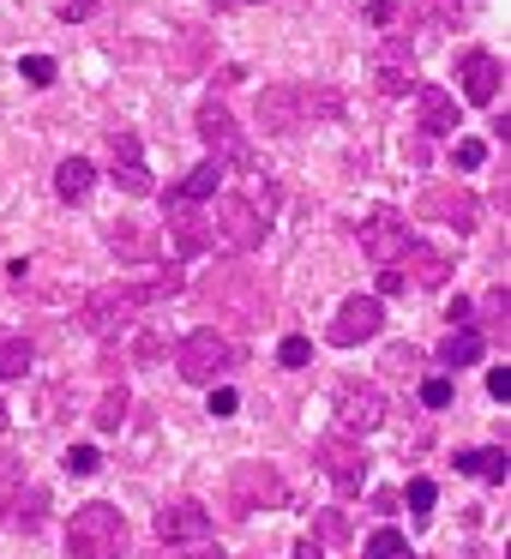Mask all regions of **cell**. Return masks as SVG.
Segmentation results:
<instances>
[{
  "instance_id": "cell-37",
  "label": "cell",
  "mask_w": 511,
  "mask_h": 559,
  "mask_svg": "<svg viewBox=\"0 0 511 559\" xmlns=\"http://www.w3.org/2000/svg\"><path fill=\"white\" fill-rule=\"evenodd\" d=\"M277 361L283 367H307V361H313V343H307V337H283L277 343Z\"/></svg>"
},
{
  "instance_id": "cell-47",
  "label": "cell",
  "mask_w": 511,
  "mask_h": 559,
  "mask_svg": "<svg viewBox=\"0 0 511 559\" xmlns=\"http://www.w3.org/2000/svg\"><path fill=\"white\" fill-rule=\"evenodd\" d=\"M163 355V337H139V361H157Z\"/></svg>"
},
{
  "instance_id": "cell-1",
  "label": "cell",
  "mask_w": 511,
  "mask_h": 559,
  "mask_svg": "<svg viewBox=\"0 0 511 559\" xmlns=\"http://www.w3.org/2000/svg\"><path fill=\"white\" fill-rule=\"evenodd\" d=\"M169 295H181V271H151V277H121V283H103V289L85 295V307H79V325L91 331V337H115V331H127L145 307L169 301Z\"/></svg>"
},
{
  "instance_id": "cell-22",
  "label": "cell",
  "mask_w": 511,
  "mask_h": 559,
  "mask_svg": "<svg viewBox=\"0 0 511 559\" xmlns=\"http://www.w3.org/2000/svg\"><path fill=\"white\" fill-rule=\"evenodd\" d=\"M91 187H97V169H91L85 157H67L61 169H55V193H61L67 205H79V199H91Z\"/></svg>"
},
{
  "instance_id": "cell-13",
  "label": "cell",
  "mask_w": 511,
  "mask_h": 559,
  "mask_svg": "<svg viewBox=\"0 0 511 559\" xmlns=\"http://www.w3.org/2000/svg\"><path fill=\"white\" fill-rule=\"evenodd\" d=\"M373 85L385 97H409V85H415V43L409 37H385L373 49Z\"/></svg>"
},
{
  "instance_id": "cell-46",
  "label": "cell",
  "mask_w": 511,
  "mask_h": 559,
  "mask_svg": "<svg viewBox=\"0 0 511 559\" xmlns=\"http://www.w3.org/2000/svg\"><path fill=\"white\" fill-rule=\"evenodd\" d=\"M91 7H97V0H67V7H61V19H67V25H73V19H85Z\"/></svg>"
},
{
  "instance_id": "cell-32",
  "label": "cell",
  "mask_w": 511,
  "mask_h": 559,
  "mask_svg": "<svg viewBox=\"0 0 511 559\" xmlns=\"http://www.w3.org/2000/svg\"><path fill=\"white\" fill-rule=\"evenodd\" d=\"M19 481H25V457L19 451H0V499L19 493Z\"/></svg>"
},
{
  "instance_id": "cell-19",
  "label": "cell",
  "mask_w": 511,
  "mask_h": 559,
  "mask_svg": "<svg viewBox=\"0 0 511 559\" xmlns=\"http://www.w3.org/2000/svg\"><path fill=\"white\" fill-rule=\"evenodd\" d=\"M457 79H463V97H470V103H494L499 97V79H506V73H499V61L487 49H470L457 61Z\"/></svg>"
},
{
  "instance_id": "cell-34",
  "label": "cell",
  "mask_w": 511,
  "mask_h": 559,
  "mask_svg": "<svg viewBox=\"0 0 511 559\" xmlns=\"http://www.w3.org/2000/svg\"><path fill=\"white\" fill-rule=\"evenodd\" d=\"M487 313H494V319H487V325H494V337H506V331H511V289L487 295Z\"/></svg>"
},
{
  "instance_id": "cell-23",
  "label": "cell",
  "mask_w": 511,
  "mask_h": 559,
  "mask_svg": "<svg viewBox=\"0 0 511 559\" xmlns=\"http://www.w3.org/2000/svg\"><path fill=\"white\" fill-rule=\"evenodd\" d=\"M457 469H463V475H482V481H506V475H511V457H506V445L457 451Z\"/></svg>"
},
{
  "instance_id": "cell-26",
  "label": "cell",
  "mask_w": 511,
  "mask_h": 559,
  "mask_svg": "<svg viewBox=\"0 0 511 559\" xmlns=\"http://www.w3.org/2000/svg\"><path fill=\"white\" fill-rule=\"evenodd\" d=\"M127 409H133V397H127V385H109V391H103V403H97V415H91V421H97L103 433H121Z\"/></svg>"
},
{
  "instance_id": "cell-40",
  "label": "cell",
  "mask_w": 511,
  "mask_h": 559,
  "mask_svg": "<svg viewBox=\"0 0 511 559\" xmlns=\"http://www.w3.org/2000/svg\"><path fill=\"white\" fill-rule=\"evenodd\" d=\"M109 157L115 163H139V133H109Z\"/></svg>"
},
{
  "instance_id": "cell-4",
  "label": "cell",
  "mask_w": 511,
  "mask_h": 559,
  "mask_svg": "<svg viewBox=\"0 0 511 559\" xmlns=\"http://www.w3.org/2000/svg\"><path fill=\"white\" fill-rule=\"evenodd\" d=\"M175 367H181L187 385H217V379H229L235 367H241V349H235L223 331H193V337H181V349H175Z\"/></svg>"
},
{
  "instance_id": "cell-31",
  "label": "cell",
  "mask_w": 511,
  "mask_h": 559,
  "mask_svg": "<svg viewBox=\"0 0 511 559\" xmlns=\"http://www.w3.org/2000/svg\"><path fill=\"white\" fill-rule=\"evenodd\" d=\"M61 463H67V475H97L103 469V451L97 445H73Z\"/></svg>"
},
{
  "instance_id": "cell-48",
  "label": "cell",
  "mask_w": 511,
  "mask_h": 559,
  "mask_svg": "<svg viewBox=\"0 0 511 559\" xmlns=\"http://www.w3.org/2000/svg\"><path fill=\"white\" fill-rule=\"evenodd\" d=\"M247 7H265V0H217V13H247Z\"/></svg>"
},
{
  "instance_id": "cell-51",
  "label": "cell",
  "mask_w": 511,
  "mask_h": 559,
  "mask_svg": "<svg viewBox=\"0 0 511 559\" xmlns=\"http://www.w3.org/2000/svg\"><path fill=\"white\" fill-rule=\"evenodd\" d=\"M7 421H13V409H7V397H0V433H7Z\"/></svg>"
},
{
  "instance_id": "cell-44",
  "label": "cell",
  "mask_w": 511,
  "mask_h": 559,
  "mask_svg": "<svg viewBox=\"0 0 511 559\" xmlns=\"http://www.w3.org/2000/svg\"><path fill=\"white\" fill-rule=\"evenodd\" d=\"M403 283H409L403 271H379V295H403Z\"/></svg>"
},
{
  "instance_id": "cell-6",
  "label": "cell",
  "mask_w": 511,
  "mask_h": 559,
  "mask_svg": "<svg viewBox=\"0 0 511 559\" xmlns=\"http://www.w3.org/2000/svg\"><path fill=\"white\" fill-rule=\"evenodd\" d=\"M265 211L253 205V199H241V193H229V199H217V211H211V241H223L229 253H253L259 241H265Z\"/></svg>"
},
{
  "instance_id": "cell-3",
  "label": "cell",
  "mask_w": 511,
  "mask_h": 559,
  "mask_svg": "<svg viewBox=\"0 0 511 559\" xmlns=\"http://www.w3.org/2000/svg\"><path fill=\"white\" fill-rule=\"evenodd\" d=\"M67 554L73 559H127V518L115 506H103V499L79 506L73 523H67Z\"/></svg>"
},
{
  "instance_id": "cell-12",
  "label": "cell",
  "mask_w": 511,
  "mask_h": 559,
  "mask_svg": "<svg viewBox=\"0 0 511 559\" xmlns=\"http://www.w3.org/2000/svg\"><path fill=\"white\" fill-rule=\"evenodd\" d=\"M319 469L331 475V487H337V493H361V481H367V451L355 445L349 433H331V439H319Z\"/></svg>"
},
{
  "instance_id": "cell-15",
  "label": "cell",
  "mask_w": 511,
  "mask_h": 559,
  "mask_svg": "<svg viewBox=\"0 0 511 559\" xmlns=\"http://www.w3.org/2000/svg\"><path fill=\"white\" fill-rule=\"evenodd\" d=\"M157 535L169 547H181V542H205L211 535V511L199 506V499H175V506H163L157 511Z\"/></svg>"
},
{
  "instance_id": "cell-17",
  "label": "cell",
  "mask_w": 511,
  "mask_h": 559,
  "mask_svg": "<svg viewBox=\"0 0 511 559\" xmlns=\"http://www.w3.org/2000/svg\"><path fill=\"white\" fill-rule=\"evenodd\" d=\"M415 115H421V133L427 139H451L457 133V97L439 85H415Z\"/></svg>"
},
{
  "instance_id": "cell-11",
  "label": "cell",
  "mask_w": 511,
  "mask_h": 559,
  "mask_svg": "<svg viewBox=\"0 0 511 559\" xmlns=\"http://www.w3.org/2000/svg\"><path fill=\"white\" fill-rule=\"evenodd\" d=\"M379 325H385V307H379V295H349V301L337 307V319H331L325 337L337 343V349H355V343L379 337Z\"/></svg>"
},
{
  "instance_id": "cell-42",
  "label": "cell",
  "mask_w": 511,
  "mask_h": 559,
  "mask_svg": "<svg viewBox=\"0 0 511 559\" xmlns=\"http://www.w3.org/2000/svg\"><path fill=\"white\" fill-rule=\"evenodd\" d=\"M235 403L241 397H235L229 385H211V415H235Z\"/></svg>"
},
{
  "instance_id": "cell-41",
  "label": "cell",
  "mask_w": 511,
  "mask_h": 559,
  "mask_svg": "<svg viewBox=\"0 0 511 559\" xmlns=\"http://www.w3.org/2000/svg\"><path fill=\"white\" fill-rule=\"evenodd\" d=\"M319 535H325V542H343V535H349V518H343V511H325V518H319Z\"/></svg>"
},
{
  "instance_id": "cell-5",
  "label": "cell",
  "mask_w": 511,
  "mask_h": 559,
  "mask_svg": "<svg viewBox=\"0 0 511 559\" xmlns=\"http://www.w3.org/2000/svg\"><path fill=\"white\" fill-rule=\"evenodd\" d=\"M205 301L211 307H235L241 325H259V319L271 313V283L259 277V271H247V265H223V271H211Z\"/></svg>"
},
{
  "instance_id": "cell-20",
  "label": "cell",
  "mask_w": 511,
  "mask_h": 559,
  "mask_svg": "<svg viewBox=\"0 0 511 559\" xmlns=\"http://www.w3.org/2000/svg\"><path fill=\"white\" fill-rule=\"evenodd\" d=\"M397 259H403V271H415V283H421V289H439V283L451 277V259L439 253V247H415L409 241Z\"/></svg>"
},
{
  "instance_id": "cell-7",
  "label": "cell",
  "mask_w": 511,
  "mask_h": 559,
  "mask_svg": "<svg viewBox=\"0 0 511 559\" xmlns=\"http://www.w3.org/2000/svg\"><path fill=\"white\" fill-rule=\"evenodd\" d=\"M271 506H283V475L271 463H241L229 475V511L253 518V511H271Z\"/></svg>"
},
{
  "instance_id": "cell-50",
  "label": "cell",
  "mask_w": 511,
  "mask_h": 559,
  "mask_svg": "<svg viewBox=\"0 0 511 559\" xmlns=\"http://www.w3.org/2000/svg\"><path fill=\"white\" fill-rule=\"evenodd\" d=\"M187 559H223V547H193Z\"/></svg>"
},
{
  "instance_id": "cell-49",
  "label": "cell",
  "mask_w": 511,
  "mask_h": 559,
  "mask_svg": "<svg viewBox=\"0 0 511 559\" xmlns=\"http://www.w3.org/2000/svg\"><path fill=\"white\" fill-rule=\"evenodd\" d=\"M295 559H325V547H319V542H301V547H295Z\"/></svg>"
},
{
  "instance_id": "cell-8",
  "label": "cell",
  "mask_w": 511,
  "mask_h": 559,
  "mask_svg": "<svg viewBox=\"0 0 511 559\" xmlns=\"http://www.w3.org/2000/svg\"><path fill=\"white\" fill-rule=\"evenodd\" d=\"M355 241H361L367 259L397 265V253L409 247V217H403V211H391V205H379V211H367V217L355 223Z\"/></svg>"
},
{
  "instance_id": "cell-36",
  "label": "cell",
  "mask_w": 511,
  "mask_h": 559,
  "mask_svg": "<svg viewBox=\"0 0 511 559\" xmlns=\"http://www.w3.org/2000/svg\"><path fill=\"white\" fill-rule=\"evenodd\" d=\"M385 367H391V373L409 379L415 367H421V349H415V343H397V349H385Z\"/></svg>"
},
{
  "instance_id": "cell-9",
  "label": "cell",
  "mask_w": 511,
  "mask_h": 559,
  "mask_svg": "<svg viewBox=\"0 0 511 559\" xmlns=\"http://www.w3.org/2000/svg\"><path fill=\"white\" fill-rule=\"evenodd\" d=\"M163 223H169V253L175 259H199L211 253V217L199 205H181V199H163Z\"/></svg>"
},
{
  "instance_id": "cell-45",
  "label": "cell",
  "mask_w": 511,
  "mask_h": 559,
  "mask_svg": "<svg viewBox=\"0 0 511 559\" xmlns=\"http://www.w3.org/2000/svg\"><path fill=\"white\" fill-rule=\"evenodd\" d=\"M367 19H373V25H391V19H397V7H391V0H373V7H367Z\"/></svg>"
},
{
  "instance_id": "cell-18",
  "label": "cell",
  "mask_w": 511,
  "mask_h": 559,
  "mask_svg": "<svg viewBox=\"0 0 511 559\" xmlns=\"http://www.w3.org/2000/svg\"><path fill=\"white\" fill-rule=\"evenodd\" d=\"M103 241H109V253H121L127 265H145V259L157 253V229H151V223H133V217H115L109 229H103Z\"/></svg>"
},
{
  "instance_id": "cell-33",
  "label": "cell",
  "mask_w": 511,
  "mask_h": 559,
  "mask_svg": "<svg viewBox=\"0 0 511 559\" xmlns=\"http://www.w3.org/2000/svg\"><path fill=\"white\" fill-rule=\"evenodd\" d=\"M19 73H25V85H55V61L49 55H25V61H19Z\"/></svg>"
},
{
  "instance_id": "cell-24",
  "label": "cell",
  "mask_w": 511,
  "mask_h": 559,
  "mask_svg": "<svg viewBox=\"0 0 511 559\" xmlns=\"http://www.w3.org/2000/svg\"><path fill=\"white\" fill-rule=\"evenodd\" d=\"M470 361H482V331L451 325V337L439 343V367H470Z\"/></svg>"
},
{
  "instance_id": "cell-21",
  "label": "cell",
  "mask_w": 511,
  "mask_h": 559,
  "mask_svg": "<svg viewBox=\"0 0 511 559\" xmlns=\"http://www.w3.org/2000/svg\"><path fill=\"white\" fill-rule=\"evenodd\" d=\"M0 506H7V523H13V530H43L49 493H43V487H25V493H7Z\"/></svg>"
},
{
  "instance_id": "cell-35",
  "label": "cell",
  "mask_w": 511,
  "mask_h": 559,
  "mask_svg": "<svg viewBox=\"0 0 511 559\" xmlns=\"http://www.w3.org/2000/svg\"><path fill=\"white\" fill-rule=\"evenodd\" d=\"M451 163H457V169H482L487 145H482V139H457V145H451Z\"/></svg>"
},
{
  "instance_id": "cell-38",
  "label": "cell",
  "mask_w": 511,
  "mask_h": 559,
  "mask_svg": "<svg viewBox=\"0 0 511 559\" xmlns=\"http://www.w3.org/2000/svg\"><path fill=\"white\" fill-rule=\"evenodd\" d=\"M433 499H439V487L427 481V475H421V481H409V511H415V518H427V511H433Z\"/></svg>"
},
{
  "instance_id": "cell-10",
  "label": "cell",
  "mask_w": 511,
  "mask_h": 559,
  "mask_svg": "<svg viewBox=\"0 0 511 559\" xmlns=\"http://www.w3.org/2000/svg\"><path fill=\"white\" fill-rule=\"evenodd\" d=\"M385 421V391L367 379H343L337 385V427L343 433H373Z\"/></svg>"
},
{
  "instance_id": "cell-25",
  "label": "cell",
  "mask_w": 511,
  "mask_h": 559,
  "mask_svg": "<svg viewBox=\"0 0 511 559\" xmlns=\"http://www.w3.org/2000/svg\"><path fill=\"white\" fill-rule=\"evenodd\" d=\"M217 175H223V163H199V169L187 175V181L175 187L169 199H181V205H199V199H211V193H217Z\"/></svg>"
},
{
  "instance_id": "cell-43",
  "label": "cell",
  "mask_w": 511,
  "mask_h": 559,
  "mask_svg": "<svg viewBox=\"0 0 511 559\" xmlns=\"http://www.w3.org/2000/svg\"><path fill=\"white\" fill-rule=\"evenodd\" d=\"M487 391L506 403V397H511V367H494V373H487Z\"/></svg>"
},
{
  "instance_id": "cell-27",
  "label": "cell",
  "mask_w": 511,
  "mask_h": 559,
  "mask_svg": "<svg viewBox=\"0 0 511 559\" xmlns=\"http://www.w3.org/2000/svg\"><path fill=\"white\" fill-rule=\"evenodd\" d=\"M25 373H31V343L0 331V379H25Z\"/></svg>"
},
{
  "instance_id": "cell-30",
  "label": "cell",
  "mask_w": 511,
  "mask_h": 559,
  "mask_svg": "<svg viewBox=\"0 0 511 559\" xmlns=\"http://www.w3.org/2000/svg\"><path fill=\"white\" fill-rule=\"evenodd\" d=\"M415 13L433 19V25H445V31H457L463 25V0H415Z\"/></svg>"
},
{
  "instance_id": "cell-29",
  "label": "cell",
  "mask_w": 511,
  "mask_h": 559,
  "mask_svg": "<svg viewBox=\"0 0 511 559\" xmlns=\"http://www.w3.org/2000/svg\"><path fill=\"white\" fill-rule=\"evenodd\" d=\"M361 559H409V542H403L397 530H373L361 547Z\"/></svg>"
},
{
  "instance_id": "cell-14",
  "label": "cell",
  "mask_w": 511,
  "mask_h": 559,
  "mask_svg": "<svg viewBox=\"0 0 511 559\" xmlns=\"http://www.w3.org/2000/svg\"><path fill=\"white\" fill-rule=\"evenodd\" d=\"M421 217H433V223H445V229L470 235L475 223H482V205H475V193H470V187H427Z\"/></svg>"
},
{
  "instance_id": "cell-2",
  "label": "cell",
  "mask_w": 511,
  "mask_h": 559,
  "mask_svg": "<svg viewBox=\"0 0 511 559\" xmlns=\"http://www.w3.org/2000/svg\"><path fill=\"white\" fill-rule=\"evenodd\" d=\"M253 115H259L265 133H295V127H307V121H337L343 91H331V85H265L253 103Z\"/></svg>"
},
{
  "instance_id": "cell-28",
  "label": "cell",
  "mask_w": 511,
  "mask_h": 559,
  "mask_svg": "<svg viewBox=\"0 0 511 559\" xmlns=\"http://www.w3.org/2000/svg\"><path fill=\"white\" fill-rule=\"evenodd\" d=\"M115 187H121V193H133V199H151V193H157V181H151L145 163H115Z\"/></svg>"
},
{
  "instance_id": "cell-39",
  "label": "cell",
  "mask_w": 511,
  "mask_h": 559,
  "mask_svg": "<svg viewBox=\"0 0 511 559\" xmlns=\"http://www.w3.org/2000/svg\"><path fill=\"white\" fill-rule=\"evenodd\" d=\"M421 403H427V409H445V403H451V379H445V373H439V379H421Z\"/></svg>"
},
{
  "instance_id": "cell-16",
  "label": "cell",
  "mask_w": 511,
  "mask_h": 559,
  "mask_svg": "<svg viewBox=\"0 0 511 559\" xmlns=\"http://www.w3.org/2000/svg\"><path fill=\"white\" fill-rule=\"evenodd\" d=\"M199 139H205V145L217 151V163H247L241 133H235V115L223 109L217 97H211V103H199Z\"/></svg>"
}]
</instances>
